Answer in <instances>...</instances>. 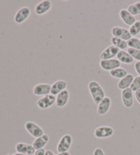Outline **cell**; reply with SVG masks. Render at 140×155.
Instances as JSON below:
<instances>
[{
    "mask_svg": "<svg viewBox=\"0 0 140 155\" xmlns=\"http://www.w3.org/2000/svg\"><path fill=\"white\" fill-rule=\"evenodd\" d=\"M88 89L96 105H98L101 101L105 97V91L101 85L96 81H91L88 84Z\"/></svg>",
    "mask_w": 140,
    "mask_h": 155,
    "instance_id": "6da1fadb",
    "label": "cell"
},
{
    "mask_svg": "<svg viewBox=\"0 0 140 155\" xmlns=\"http://www.w3.org/2000/svg\"><path fill=\"white\" fill-rule=\"evenodd\" d=\"M25 129L32 137L38 138L45 134L44 130L41 127L32 121L27 122L25 124Z\"/></svg>",
    "mask_w": 140,
    "mask_h": 155,
    "instance_id": "7a4b0ae2",
    "label": "cell"
},
{
    "mask_svg": "<svg viewBox=\"0 0 140 155\" xmlns=\"http://www.w3.org/2000/svg\"><path fill=\"white\" fill-rule=\"evenodd\" d=\"M72 143V137L69 134L64 135L62 137L57 145V150L60 152H68Z\"/></svg>",
    "mask_w": 140,
    "mask_h": 155,
    "instance_id": "3957f363",
    "label": "cell"
},
{
    "mask_svg": "<svg viewBox=\"0 0 140 155\" xmlns=\"http://www.w3.org/2000/svg\"><path fill=\"white\" fill-rule=\"evenodd\" d=\"M56 97L52 94H48L39 98L36 102V105L38 108L41 109H46L50 108L55 103Z\"/></svg>",
    "mask_w": 140,
    "mask_h": 155,
    "instance_id": "277c9868",
    "label": "cell"
},
{
    "mask_svg": "<svg viewBox=\"0 0 140 155\" xmlns=\"http://www.w3.org/2000/svg\"><path fill=\"white\" fill-rule=\"evenodd\" d=\"M114 133V130L111 127L101 126L96 128L95 130V136L98 139H105L112 137Z\"/></svg>",
    "mask_w": 140,
    "mask_h": 155,
    "instance_id": "5b68a950",
    "label": "cell"
},
{
    "mask_svg": "<svg viewBox=\"0 0 140 155\" xmlns=\"http://www.w3.org/2000/svg\"><path fill=\"white\" fill-rule=\"evenodd\" d=\"M112 34L113 36L124 40L125 41H128L132 38L128 29L122 28V27H114L112 29Z\"/></svg>",
    "mask_w": 140,
    "mask_h": 155,
    "instance_id": "8992f818",
    "label": "cell"
},
{
    "mask_svg": "<svg viewBox=\"0 0 140 155\" xmlns=\"http://www.w3.org/2000/svg\"><path fill=\"white\" fill-rule=\"evenodd\" d=\"M31 14V10L29 7H22L16 12L14 20L17 24H21L28 19Z\"/></svg>",
    "mask_w": 140,
    "mask_h": 155,
    "instance_id": "52a82bcc",
    "label": "cell"
},
{
    "mask_svg": "<svg viewBox=\"0 0 140 155\" xmlns=\"http://www.w3.org/2000/svg\"><path fill=\"white\" fill-rule=\"evenodd\" d=\"M52 2L49 0H43L36 5L34 8V12L38 16L44 15L52 9Z\"/></svg>",
    "mask_w": 140,
    "mask_h": 155,
    "instance_id": "ba28073f",
    "label": "cell"
},
{
    "mask_svg": "<svg viewBox=\"0 0 140 155\" xmlns=\"http://www.w3.org/2000/svg\"><path fill=\"white\" fill-rule=\"evenodd\" d=\"M120 49L115 47L114 45H109L105 49L103 50L100 55L101 60H107L110 59H114L115 56H117Z\"/></svg>",
    "mask_w": 140,
    "mask_h": 155,
    "instance_id": "9c48e42d",
    "label": "cell"
},
{
    "mask_svg": "<svg viewBox=\"0 0 140 155\" xmlns=\"http://www.w3.org/2000/svg\"><path fill=\"white\" fill-rule=\"evenodd\" d=\"M121 65L120 61L118 59H110L107 60H101L100 66L102 69L106 71H111L115 68H120Z\"/></svg>",
    "mask_w": 140,
    "mask_h": 155,
    "instance_id": "30bf717a",
    "label": "cell"
},
{
    "mask_svg": "<svg viewBox=\"0 0 140 155\" xmlns=\"http://www.w3.org/2000/svg\"><path fill=\"white\" fill-rule=\"evenodd\" d=\"M122 101L123 105L126 108H131L133 105L134 99H133V92L130 88L124 90L122 91Z\"/></svg>",
    "mask_w": 140,
    "mask_h": 155,
    "instance_id": "8fae6325",
    "label": "cell"
},
{
    "mask_svg": "<svg viewBox=\"0 0 140 155\" xmlns=\"http://www.w3.org/2000/svg\"><path fill=\"white\" fill-rule=\"evenodd\" d=\"M15 150L18 153H21L28 155H32L35 153L36 150L33 146L29 143L19 142L16 144Z\"/></svg>",
    "mask_w": 140,
    "mask_h": 155,
    "instance_id": "7c38bea8",
    "label": "cell"
},
{
    "mask_svg": "<svg viewBox=\"0 0 140 155\" xmlns=\"http://www.w3.org/2000/svg\"><path fill=\"white\" fill-rule=\"evenodd\" d=\"M52 90V85L48 84H39L34 86L33 94L36 96H46L49 94Z\"/></svg>",
    "mask_w": 140,
    "mask_h": 155,
    "instance_id": "4fadbf2b",
    "label": "cell"
},
{
    "mask_svg": "<svg viewBox=\"0 0 140 155\" xmlns=\"http://www.w3.org/2000/svg\"><path fill=\"white\" fill-rule=\"evenodd\" d=\"M112 105V100L109 97H105L97 107V114L99 116L105 115L109 111Z\"/></svg>",
    "mask_w": 140,
    "mask_h": 155,
    "instance_id": "5bb4252c",
    "label": "cell"
},
{
    "mask_svg": "<svg viewBox=\"0 0 140 155\" xmlns=\"http://www.w3.org/2000/svg\"><path fill=\"white\" fill-rule=\"evenodd\" d=\"M119 16L124 23L126 25L131 26L136 22V18L133 15L129 12L127 9H122L119 12Z\"/></svg>",
    "mask_w": 140,
    "mask_h": 155,
    "instance_id": "9a60e30c",
    "label": "cell"
},
{
    "mask_svg": "<svg viewBox=\"0 0 140 155\" xmlns=\"http://www.w3.org/2000/svg\"><path fill=\"white\" fill-rule=\"evenodd\" d=\"M69 100V92L67 90H65L60 92V94L57 95L55 100V105L58 107H65Z\"/></svg>",
    "mask_w": 140,
    "mask_h": 155,
    "instance_id": "2e32d148",
    "label": "cell"
},
{
    "mask_svg": "<svg viewBox=\"0 0 140 155\" xmlns=\"http://www.w3.org/2000/svg\"><path fill=\"white\" fill-rule=\"evenodd\" d=\"M67 83L63 80H58V81L53 83L52 85V90L51 94L53 96L58 95L62 91L66 90Z\"/></svg>",
    "mask_w": 140,
    "mask_h": 155,
    "instance_id": "e0dca14e",
    "label": "cell"
},
{
    "mask_svg": "<svg viewBox=\"0 0 140 155\" xmlns=\"http://www.w3.org/2000/svg\"><path fill=\"white\" fill-rule=\"evenodd\" d=\"M49 141V135L47 134H44L40 137L36 138V140L34 141L32 146L36 150L40 149H43L45 148V146L47 145V143Z\"/></svg>",
    "mask_w": 140,
    "mask_h": 155,
    "instance_id": "ac0fdd59",
    "label": "cell"
},
{
    "mask_svg": "<svg viewBox=\"0 0 140 155\" xmlns=\"http://www.w3.org/2000/svg\"><path fill=\"white\" fill-rule=\"evenodd\" d=\"M134 78L135 77H133V74H128L126 77H125L122 79H121L120 81H118V87L119 88L120 90H122L130 88V86L132 84V82L133 81Z\"/></svg>",
    "mask_w": 140,
    "mask_h": 155,
    "instance_id": "d6986e66",
    "label": "cell"
},
{
    "mask_svg": "<svg viewBox=\"0 0 140 155\" xmlns=\"http://www.w3.org/2000/svg\"><path fill=\"white\" fill-rule=\"evenodd\" d=\"M116 57L118 60L120 61V63L125 64H131L133 62L134 60L131 55L125 50H120Z\"/></svg>",
    "mask_w": 140,
    "mask_h": 155,
    "instance_id": "ffe728a7",
    "label": "cell"
},
{
    "mask_svg": "<svg viewBox=\"0 0 140 155\" xmlns=\"http://www.w3.org/2000/svg\"><path fill=\"white\" fill-rule=\"evenodd\" d=\"M109 74L110 75H111L112 77H114V78L121 79L127 75L128 73L125 68L120 67V68H115L114 70L111 71L109 72Z\"/></svg>",
    "mask_w": 140,
    "mask_h": 155,
    "instance_id": "44dd1931",
    "label": "cell"
},
{
    "mask_svg": "<svg viewBox=\"0 0 140 155\" xmlns=\"http://www.w3.org/2000/svg\"><path fill=\"white\" fill-rule=\"evenodd\" d=\"M111 41L112 45L118 48L120 50H125L128 47L127 41H124V40L116 38V37L113 36L111 38Z\"/></svg>",
    "mask_w": 140,
    "mask_h": 155,
    "instance_id": "7402d4cb",
    "label": "cell"
},
{
    "mask_svg": "<svg viewBox=\"0 0 140 155\" xmlns=\"http://www.w3.org/2000/svg\"><path fill=\"white\" fill-rule=\"evenodd\" d=\"M127 10L134 17L135 15H140V2H136V3L129 5L127 8Z\"/></svg>",
    "mask_w": 140,
    "mask_h": 155,
    "instance_id": "603a6c76",
    "label": "cell"
},
{
    "mask_svg": "<svg viewBox=\"0 0 140 155\" xmlns=\"http://www.w3.org/2000/svg\"><path fill=\"white\" fill-rule=\"evenodd\" d=\"M129 32L132 36H135L140 33V21H137L133 25L128 29Z\"/></svg>",
    "mask_w": 140,
    "mask_h": 155,
    "instance_id": "cb8c5ba5",
    "label": "cell"
},
{
    "mask_svg": "<svg viewBox=\"0 0 140 155\" xmlns=\"http://www.w3.org/2000/svg\"><path fill=\"white\" fill-rule=\"evenodd\" d=\"M127 45L129 48L140 50V40L137 38H131L127 41Z\"/></svg>",
    "mask_w": 140,
    "mask_h": 155,
    "instance_id": "d4e9b609",
    "label": "cell"
},
{
    "mask_svg": "<svg viewBox=\"0 0 140 155\" xmlns=\"http://www.w3.org/2000/svg\"><path fill=\"white\" fill-rule=\"evenodd\" d=\"M130 89L133 91V92H135L140 89V77L139 76L135 77L130 86Z\"/></svg>",
    "mask_w": 140,
    "mask_h": 155,
    "instance_id": "484cf974",
    "label": "cell"
},
{
    "mask_svg": "<svg viewBox=\"0 0 140 155\" xmlns=\"http://www.w3.org/2000/svg\"><path fill=\"white\" fill-rule=\"evenodd\" d=\"M127 52L131 55V57L134 60H137V61H140V50L128 48L127 49Z\"/></svg>",
    "mask_w": 140,
    "mask_h": 155,
    "instance_id": "4316f807",
    "label": "cell"
},
{
    "mask_svg": "<svg viewBox=\"0 0 140 155\" xmlns=\"http://www.w3.org/2000/svg\"><path fill=\"white\" fill-rule=\"evenodd\" d=\"M93 155H105L101 148H96L93 152Z\"/></svg>",
    "mask_w": 140,
    "mask_h": 155,
    "instance_id": "83f0119b",
    "label": "cell"
},
{
    "mask_svg": "<svg viewBox=\"0 0 140 155\" xmlns=\"http://www.w3.org/2000/svg\"><path fill=\"white\" fill-rule=\"evenodd\" d=\"M135 70L137 72V73L139 74L140 77V61H136L135 64Z\"/></svg>",
    "mask_w": 140,
    "mask_h": 155,
    "instance_id": "f1b7e54d",
    "label": "cell"
},
{
    "mask_svg": "<svg viewBox=\"0 0 140 155\" xmlns=\"http://www.w3.org/2000/svg\"><path fill=\"white\" fill-rule=\"evenodd\" d=\"M45 152L46 150L44 148L38 150H36V152H35L34 155H45Z\"/></svg>",
    "mask_w": 140,
    "mask_h": 155,
    "instance_id": "f546056e",
    "label": "cell"
},
{
    "mask_svg": "<svg viewBox=\"0 0 140 155\" xmlns=\"http://www.w3.org/2000/svg\"><path fill=\"white\" fill-rule=\"evenodd\" d=\"M135 97L137 102H138L139 104H140V89L135 92Z\"/></svg>",
    "mask_w": 140,
    "mask_h": 155,
    "instance_id": "4dcf8cb0",
    "label": "cell"
},
{
    "mask_svg": "<svg viewBox=\"0 0 140 155\" xmlns=\"http://www.w3.org/2000/svg\"><path fill=\"white\" fill-rule=\"evenodd\" d=\"M45 155H55V154L52 150H46Z\"/></svg>",
    "mask_w": 140,
    "mask_h": 155,
    "instance_id": "1f68e13d",
    "label": "cell"
},
{
    "mask_svg": "<svg viewBox=\"0 0 140 155\" xmlns=\"http://www.w3.org/2000/svg\"><path fill=\"white\" fill-rule=\"evenodd\" d=\"M57 155H71L69 152H60Z\"/></svg>",
    "mask_w": 140,
    "mask_h": 155,
    "instance_id": "d6a6232c",
    "label": "cell"
},
{
    "mask_svg": "<svg viewBox=\"0 0 140 155\" xmlns=\"http://www.w3.org/2000/svg\"><path fill=\"white\" fill-rule=\"evenodd\" d=\"M13 155H28V154H21V153H18V152H17V153L14 154Z\"/></svg>",
    "mask_w": 140,
    "mask_h": 155,
    "instance_id": "836d02e7",
    "label": "cell"
},
{
    "mask_svg": "<svg viewBox=\"0 0 140 155\" xmlns=\"http://www.w3.org/2000/svg\"><path fill=\"white\" fill-rule=\"evenodd\" d=\"M6 155H13L12 154H11V153H8V154H7Z\"/></svg>",
    "mask_w": 140,
    "mask_h": 155,
    "instance_id": "e575fe53",
    "label": "cell"
},
{
    "mask_svg": "<svg viewBox=\"0 0 140 155\" xmlns=\"http://www.w3.org/2000/svg\"><path fill=\"white\" fill-rule=\"evenodd\" d=\"M139 40H140V38H139Z\"/></svg>",
    "mask_w": 140,
    "mask_h": 155,
    "instance_id": "d590c367",
    "label": "cell"
}]
</instances>
